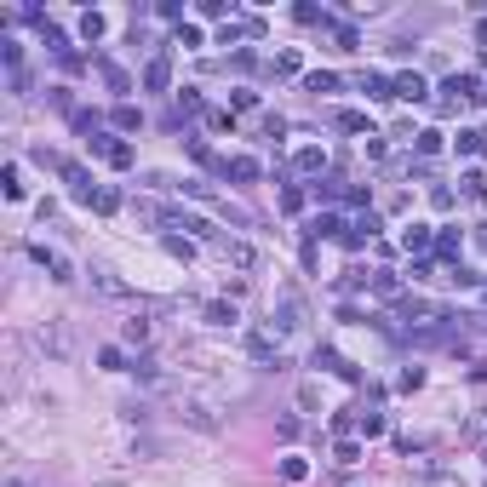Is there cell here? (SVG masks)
I'll return each instance as SVG.
<instances>
[{
    "instance_id": "1",
    "label": "cell",
    "mask_w": 487,
    "mask_h": 487,
    "mask_svg": "<svg viewBox=\"0 0 487 487\" xmlns=\"http://www.w3.org/2000/svg\"><path fill=\"white\" fill-rule=\"evenodd\" d=\"M441 92H448V98H441L448 109H459V104H487V92H481V80H476V75H453Z\"/></svg>"
},
{
    "instance_id": "2",
    "label": "cell",
    "mask_w": 487,
    "mask_h": 487,
    "mask_svg": "<svg viewBox=\"0 0 487 487\" xmlns=\"http://www.w3.org/2000/svg\"><path fill=\"white\" fill-rule=\"evenodd\" d=\"M270 327H276V333H298V327H304V298H298V292H281Z\"/></svg>"
},
{
    "instance_id": "3",
    "label": "cell",
    "mask_w": 487,
    "mask_h": 487,
    "mask_svg": "<svg viewBox=\"0 0 487 487\" xmlns=\"http://www.w3.org/2000/svg\"><path fill=\"white\" fill-rule=\"evenodd\" d=\"M63 178L75 184V201H92V206H98V195H104V190H92V172H86V166L63 161Z\"/></svg>"
},
{
    "instance_id": "4",
    "label": "cell",
    "mask_w": 487,
    "mask_h": 487,
    "mask_svg": "<svg viewBox=\"0 0 487 487\" xmlns=\"http://www.w3.org/2000/svg\"><path fill=\"white\" fill-rule=\"evenodd\" d=\"M224 172H230V178H235V184H252V178H258V172H264V166H258L252 155H235V161H224Z\"/></svg>"
},
{
    "instance_id": "5",
    "label": "cell",
    "mask_w": 487,
    "mask_h": 487,
    "mask_svg": "<svg viewBox=\"0 0 487 487\" xmlns=\"http://www.w3.org/2000/svg\"><path fill=\"white\" fill-rule=\"evenodd\" d=\"M166 80H172V63H166V58H149V69H144V86H149V92H166Z\"/></svg>"
},
{
    "instance_id": "6",
    "label": "cell",
    "mask_w": 487,
    "mask_h": 487,
    "mask_svg": "<svg viewBox=\"0 0 487 487\" xmlns=\"http://www.w3.org/2000/svg\"><path fill=\"white\" fill-rule=\"evenodd\" d=\"M424 92H430L424 75H402V80H395V98H407V104H424Z\"/></svg>"
},
{
    "instance_id": "7",
    "label": "cell",
    "mask_w": 487,
    "mask_h": 487,
    "mask_svg": "<svg viewBox=\"0 0 487 487\" xmlns=\"http://www.w3.org/2000/svg\"><path fill=\"white\" fill-rule=\"evenodd\" d=\"M247 350H252V362H276V367H281V356H276V338H270V333H252V338H247Z\"/></svg>"
},
{
    "instance_id": "8",
    "label": "cell",
    "mask_w": 487,
    "mask_h": 487,
    "mask_svg": "<svg viewBox=\"0 0 487 487\" xmlns=\"http://www.w3.org/2000/svg\"><path fill=\"white\" fill-rule=\"evenodd\" d=\"M430 241H436V235H430V224H407V230H402V247H407V252H424Z\"/></svg>"
},
{
    "instance_id": "9",
    "label": "cell",
    "mask_w": 487,
    "mask_h": 487,
    "mask_svg": "<svg viewBox=\"0 0 487 487\" xmlns=\"http://www.w3.org/2000/svg\"><path fill=\"white\" fill-rule=\"evenodd\" d=\"M224 258L235 264V270H252V258H258V252H252L247 241H224Z\"/></svg>"
},
{
    "instance_id": "10",
    "label": "cell",
    "mask_w": 487,
    "mask_h": 487,
    "mask_svg": "<svg viewBox=\"0 0 487 487\" xmlns=\"http://www.w3.org/2000/svg\"><path fill=\"white\" fill-rule=\"evenodd\" d=\"M362 92H367V98H395V80H384V75H362Z\"/></svg>"
},
{
    "instance_id": "11",
    "label": "cell",
    "mask_w": 487,
    "mask_h": 487,
    "mask_svg": "<svg viewBox=\"0 0 487 487\" xmlns=\"http://www.w3.org/2000/svg\"><path fill=\"white\" fill-rule=\"evenodd\" d=\"M0 184H6V201H23V178H18V161H6V172H0Z\"/></svg>"
},
{
    "instance_id": "12",
    "label": "cell",
    "mask_w": 487,
    "mask_h": 487,
    "mask_svg": "<svg viewBox=\"0 0 487 487\" xmlns=\"http://www.w3.org/2000/svg\"><path fill=\"white\" fill-rule=\"evenodd\" d=\"M292 166H298V172H321V166H327V155H321V149H298V155H292Z\"/></svg>"
},
{
    "instance_id": "13",
    "label": "cell",
    "mask_w": 487,
    "mask_h": 487,
    "mask_svg": "<svg viewBox=\"0 0 487 487\" xmlns=\"http://www.w3.org/2000/svg\"><path fill=\"white\" fill-rule=\"evenodd\" d=\"M338 230H344V224H338V218H333V212H321V218H316V224H309V241H321V235H338Z\"/></svg>"
},
{
    "instance_id": "14",
    "label": "cell",
    "mask_w": 487,
    "mask_h": 487,
    "mask_svg": "<svg viewBox=\"0 0 487 487\" xmlns=\"http://www.w3.org/2000/svg\"><path fill=\"white\" fill-rule=\"evenodd\" d=\"M206 321L212 327H230L235 321V304H206Z\"/></svg>"
},
{
    "instance_id": "15",
    "label": "cell",
    "mask_w": 487,
    "mask_h": 487,
    "mask_svg": "<svg viewBox=\"0 0 487 487\" xmlns=\"http://www.w3.org/2000/svg\"><path fill=\"white\" fill-rule=\"evenodd\" d=\"M92 287H98V292H109V298H121V292H126V287H121L109 270H92Z\"/></svg>"
},
{
    "instance_id": "16",
    "label": "cell",
    "mask_w": 487,
    "mask_h": 487,
    "mask_svg": "<svg viewBox=\"0 0 487 487\" xmlns=\"http://www.w3.org/2000/svg\"><path fill=\"white\" fill-rule=\"evenodd\" d=\"M80 40H104V18H98V12L80 18Z\"/></svg>"
},
{
    "instance_id": "17",
    "label": "cell",
    "mask_w": 487,
    "mask_h": 487,
    "mask_svg": "<svg viewBox=\"0 0 487 487\" xmlns=\"http://www.w3.org/2000/svg\"><path fill=\"white\" fill-rule=\"evenodd\" d=\"M338 126H344V132H367V115H362V109H344ZM367 138H373V132H367Z\"/></svg>"
},
{
    "instance_id": "18",
    "label": "cell",
    "mask_w": 487,
    "mask_h": 487,
    "mask_svg": "<svg viewBox=\"0 0 487 487\" xmlns=\"http://www.w3.org/2000/svg\"><path fill=\"white\" fill-rule=\"evenodd\" d=\"M436 252H441V258H459V235L441 230V235H436Z\"/></svg>"
},
{
    "instance_id": "19",
    "label": "cell",
    "mask_w": 487,
    "mask_h": 487,
    "mask_svg": "<svg viewBox=\"0 0 487 487\" xmlns=\"http://www.w3.org/2000/svg\"><path fill=\"white\" fill-rule=\"evenodd\" d=\"M121 362H126V356H121L115 344H104V350H98V367H109V373H121Z\"/></svg>"
},
{
    "instance_id": "20",
    "label": "cell",
    "mask_w": 487,
    "mask_h": 487,
    "mask_svg": "<svg viewBox=\"0 0 487 487\" xmlns=\"http://www.w3.org/2000/svg\"><path fill=\"white\" fill-rule=\"evenodd\" d=\"M138 121H144V115L132 109V104H121V109H115V126H121V132H132V126H138Z\"/></svg>"
},
{
    "instance_id": "21",
    "label": "cell",
    "mask_w": 487,
    "mask_h": 487,
    "mask_svg": "<svg viewBox=\"0 0 487 487\" xmlns=\"http://www.w3.org/2000/svg\"><path fill=\"white\" fill-rule=\"evenodd\" d=\"M373 287H378V298H395V292H402V287H395V276H390V270H378V276H373Z\"/></svg>"
},
{
    "instance_id": "22",
    "label": "cell",
    "mask_w": 487,
    "mask_h": 487,
    "mask_svg": "<svg viewBox=\"0 0 487 487\" xmlns=\"http://www.w3.org/2000/svg\"><path fill=\"white\" fill-rule=\"evenodd\" d=\"M281 476H287V481H304L309 464H304V459H281Z\"/></svg>"
},
{
    "instance_id": "23",
    "label": "cell",
    "mask_w": 487,
    "mask_h": 487,
    "mask_svg": "<svg viewBox=\"0 0 487 487\" xmlns=\"http://www.w3.org/2000/svg\"><path fill=\"white\" fill-rule=\"evenodd\" d=\"M126 344H149V321H126Z\"/></svg>"
},
{
    "instance_id": "24",
    "label": "cell",
    "mask_w": 487,
    "mask_h": 487,
    "mask_svg": "<svg viewBox=\"0 0 487 487\" xmlns=\"http://www.w3.org/2000/svg\"><path fill=\"white\" fill-rule=\"evenodd\" d=\"M104 80L115 86V92H126V86H132V80H126V69H115V63H104Z\"/></svg>"
},
{
    "instance_id": "25",
    "label": "cell",
    "mask_w": 487,
    "mask_h": 487,
    "mask_svg": "<svg viewBox=\"0 0 487 487\" xmlns=\"http://www.w3.org/2000/svg\"><path fill=\"white\" fill-rule=\"evenodd\" d=\"M362 436H384V413H362Z\"/></svg>"
},
{
    "instance_id": "26",
    "label": "cell",
    "mask_w": 487,
    "mask_h": 487,
    "mask_svg": "<svg viewBox=\"0 0 487 487\" xmlns=\"http://www.w3.org/2000/svg\"><path fill=\"white\" fill-rule=\"evenodd\" d=\"M333 86H338V75H327V69H321V75H309V92H333Z\"/></svg>"
},
{
    "instance_id": "27",
    "label": "cell",
    "mask_w": 487,
    "mask_h": 487,
    "mask_svg": "<svg viewBox=\"0 0 487 487\" xmlns=\"http://www.w3.org/2000/svg\"><path fill=\"white\" fill-rule=\"evenodd\" d=\"M338 464H362V448H356V441H338Z\"/></svg>"
},
{
    "instance_id": "28",
    "label": "cell",
    "mask_w": 487,
    "mask_h": 487,
    "mask_svg": "<svg viewBox=\"0 0 487 487\" xmlns=\"http://www.w3.org/2000/svg\"><path fill=\"white\" fill-rule=\"evenodd\" d=\"M441 149V132H419V155H436Z\"/></svg>"
},
{
    "instance_id": "29",
    "label": "cell",
    "mask_w": 487,
    "mask_h": 487,
    "mask_svg": "<svg viewBox=\"0 0 487 487\" xmlns=\"http://www.w3.org/2000/svg\"><path fill=\"white\" fill-rule=\"evenodd\" d=\"M395 384H402V390H419V384H424V367H407V373L395 378Z\"/></svg>"
},
{
    "instance_id": "30",
    "label": "cell",
    "mask_w": 487,
    "mask_h": 487,
    "mask_svg": "<svg viewBox=\"0 0 487 487\" xmlns=\"http://www.w3.org/2000/svg\"><path fill=\"white\" fill-rule=\"evenodd\" d=\"M476 241H481V247H487V224H481V235H476Z\"/></svg>"
}]
</instances>
